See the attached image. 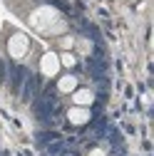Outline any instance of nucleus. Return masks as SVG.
<instances>
[{
	"mask_svg": "<svg viewBox=\"0 0 154 156\" xmlns=\"http://www.w3.org/2000/svg\"><path fill=\"white\" fill-rule=\"evenodd\" d=\"M28 23L35 32H40V35H47V37H55V35H62L67 30V23H65V17L62 12L52 8V5H40L35 12H30L28 17Z\"/></svg>",
	"mask_w": 154,
	"mask_h": 156,
	"instance_id": "obj_1",
	"label": "nucleus"
},
{
	"mask_svg": "<svg viewBox=\"0 0 154 156\" xmlns=\"http://www.w3.org/2000/svg\"><path fill=\"white\" fill-rule=\"evenodd\" d=\"M28 52H30V37L25 32H13L8 37V55L13 60H23Z\"/></svg>",
	"mask_w": 154,
	"mask_h": 156,
	"instance_id": "obj_2",
	"label": "nucleus"
},
{
	"mask_svg": "<svg viewBox=\"0 0 154 156\" xmlns=\"http://www.w3.org/2000/svg\"><path fill=\"white\" fill-rule=\"evenodd\" d=\"M60 69H62V65H60V55L57 52H45L40 57V72L45 77H57Z\"/></svg>",
	"mask_w": 154,
	"mask_h": 156,
	"instance_id": "obj_3",
	"label": "nucleus"
},
{
	"mask_svg": "<svg viewBox=\"0 0 154 156\" xmlns=\"http://www.w3.org/2000/svg\"><path fill=\"white\" fill-rule=\"evenodd\" d=\"M90 107H70V112H67V119H70V124H75V126H85L87 122H90Z\"/></svg>",
	"mask_w": 154,
	"mask_h": 156,
	"instance_id": "obj_4",
	"label": "nucleus"
},
{
	"mask_svg": "<svg viewBox=\"0 0 154 156\" xmlns=\"http://www.w3.org/2000/svg\"><path fill=\"white\" fill-rule=\"evenodd\" d=\"M72 102H75L77 107H90V104L94 102V92L87 89V87H77V89L72 92Z\"/></svg>",
	"mask_w": 154,
	"mask_h": 156,
	"instance_id": "obj_5",
	"label": "nucleus"
},
{
	"mask_svg": "<svg viewBox=\"0 0 154 156\" xmlns=\"http://www.w3.org/2000/svg\"><path fill=\"white\" fill-rule=\"evenodd\" d=\"M57 89H60L62 94H72L77 89V77L75 74H62L60 80H57Z\"/></svg>",
	"mask_w": 154,
	"mask_h": 156,
	"instance_id": "obj_6",
	"label": "nucleus"
},
{
	"mask_svg": "<svg viewBox=\"0 0 154 156\" xmlns=\"http://www.w3.org/2000/svg\"><path fill=\"white\" fill-rule=\"evenodd\" d=\"M60 65H62V67H75V65H77V57H75L70 50H65V52L60 55Z\"/></svg>",
	"mask_w": 154,
	"mask_h": 156,
	"instance_id": "obj_7",
	"label": "nucleus"
},
{
	"mask_svg": "<svg viewBox=\"0 0 154 156\" xmlns=\"http://www.w3.org/2000/svg\"><path fill=\"white\" fill-rule=\"evenodd\" d=\"M72 45H75V37H72V35L60 37V47H62V50H72Z\"/></svg>",
	"mask_w": 154,
	"mask_h": 156,
	"instance_id": "obj_8",
	"label": "nucleus"
},
{
	"mask_svg": "<svg viewBox=\"0 0 154 156\" xmlns=\"http://www.w3.org/2000/svg\"><path fill=\"white\" fill-rule=\"evenodd\" d=\"M90 156H107V154H105V149L97 146V149H92V151H90Z\"/></svg>",
	"mask_w": 154,
	"mask_h": 156,
	"instance_id": "obj_9",
	"label": "nucleus"
}]
</instances>
